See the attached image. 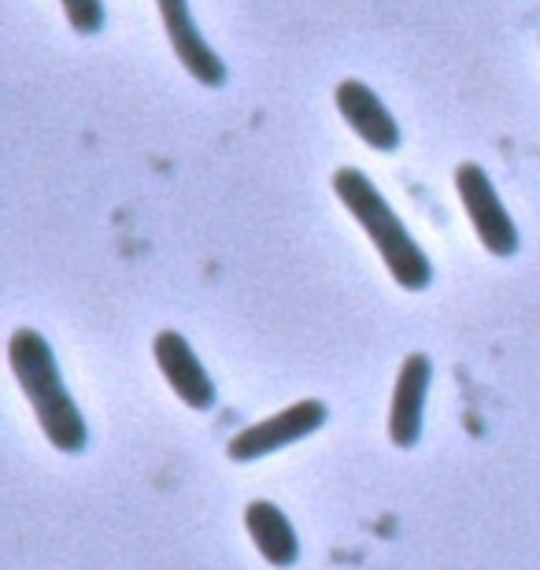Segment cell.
I'll list each match as a JSON object with an SVG mask.
<instances>
[{"instance_id":"cell-8","label":"cell","mask_w":540,"mask_h":570,"mask_svg":"<svg viewBox=\"0 0 540 570\" xmlns=\"http://www.w3.org/2000/svg\"><path fill=\"white\" fill-rule=\"evenodd\" d=\"M433 379V363L426 352H411L400 367L396 390H393V407H389V438L400 449H411L422 438V407H426Z\"/></svg>"},{"instance_id":"cell-10","label":"cell","mask_w":540,"mask_h":570,"mask_svg":"<svg viewBox=\"0 0 540 570\" xmlns=\"http://www.w3.org/2000/svg\"><path fill=\"white\" fill-rule=\"evenodd\" d=\"M60 4H63L67 22H71V30L82 33V38L105 27V0H60Z\"/></svg>"},{"instance_id":"cell-6","label":"cell","mask_w":540,"mask_h":570,"mask_svg":"<svg viewBox=\"0 0 540 570\" xmlns=\"http://www.w3.org/2000/svg\"><path fill=\"white\" fill-rule=\"evenodd\" d=\"M153 356L164 371V379L170 390L178 393L181 404H189L193 412H212L215 407V382L208 379L204 363L197 360V352L189 348V341L178 330H164L153 341Z\"/></svg>"},{"instance_id":"cell-5","label":"cell","mask_w":540,"mask_h":570,"mask_svg":"<svg viewBox=\"0 0 540 570\" xmlns=\"http://www.w3.org/2000/svg\"><path fill=\"white\" fill-rule=\"evenodd\" d=\"M159 19H164L167 41L175 49L178 63L197 78L200 86L218 89L226 82V63L218 60V52L204 41V33L197 30V22L189 16V0H156Z\"/></svg>"},{"instance_id":"cell-4","label":"cell","mask_w":540,"mask_h":570,"mask_svg":"<svg viewBox=\"0 0 540 570\" xmlns=\"http://www.w3.org/2000/svg\"><path fill=\"white\" fill-rule=\"evenodd\" d=\"M326 423V404L323 401H296L285 412L263 419V423H252L248 430H240L234 441L226 444L229 460L248 463V460H263V455L285 449L293 441H304L307 433H315Z\"/></svg>"},{"instance_id":"cell-1","label":"cell","mask_w":540,"mask_h":570,"mask_svg":"<svg viewBox=\"0 0 540 570\" xmlns=\"http://www.w3.org/2000/svg\"><path fill=\"white\" fill-rule=\"evenodd\" d=\"M333 193L348 208L352 219L363 226V234L374 242L377 256H382V264L389 267V275H393L400 289L408 293L426 289L433 282V264L419 248L415 237L408 234V226L400 223V215L385 204L374 181L360 167H341L333 170Z\"/></svg>"},{"instance_id":"cell-7","label":"cell","mask_w":540,"mask_h":570,"mask_svg":"<svg viewBox=\"0 0 540 570\" xmlns=\"http://www.w3.org/2000/svg\"><path fill=\"white\" fill-rule=\"evenodd\" d=\"M333 100H337L341 119L355 130V138L363 145H371L374 153H393L400 145V127H396L393 111L382 105V97L366 82L344 78V82H337V89H333Z\"/></svg>"},{"instance_id":"cell-3","label":"cell","mask_w":540,"mask_h":570,"mask_svg":"<svg viewBox=\"0 0 540 570\" xmlns=\"http://www.w3.org/2000/svg\"><path fill=\"white\" fill-rule=\"evenodd\" d=\"M455 193L467 208V219L474 226L478 242L489 248L492 256H514L519 253V230H514L508 208H503L497 186H492L489 170L478 164L455 167Z\"/></svg>"},{"instance_id":"cell-2","label":"cell","mask_w":540,"mask_h":570,"mask_svg":"<svg viewBox=\"0 0 540 570\" xmlns=\"http://www.w3.org/2000/svg\"><path fill=\"white\" fill-rule=\"evenodd\" d=\"M8 363L16 371L19 390L27 393L33 415H38L45 438L60 452H82L89 430L60 379V363H56L49 341L38 330H16L8 341Z\"/></svg>"},{"instance_id":"cell-9","label":"cell","mask_w":540,"mask_h":570,"mask_svg":"<svg viewBox=\"0 0 540 570\" xmlns=\"http://www.w3.org/2000/svg\"><path fill=\"white\" fill-rule=\"evenodd\" d=\"M245 522H248V533L256 541L259 556L274 567H293L301 560V541H296V530L293 522L285 519V511L271 500H252L248 511H245Z\"/></svg>"}]
</instances>
